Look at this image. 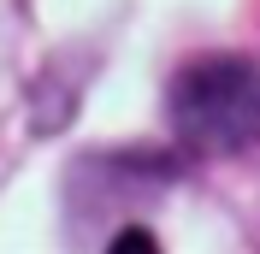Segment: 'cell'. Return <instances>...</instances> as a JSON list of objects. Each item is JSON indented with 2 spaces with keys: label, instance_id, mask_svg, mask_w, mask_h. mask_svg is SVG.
Segmentation results:
<instances>
[{
  "label": "cell",
  "instance_id": "cell-1",
  "mask_svg": "<svg viewBox=\"0 0 260 254\" xmlns=\"http://www.w3.org/2000/svg\"><path fill=\"white\" fill-rule=\"evenodd\" d=\"M172 118L195 148H243L260 130V77L243 59H195L178 83H172Z\"/></svg>",
  "mask_w": 260,
  "mask_h": 254
},
{
  "label": "cell",
  "instance_id": "cell-2",
  "mask_svg": "<svg viewBox=\"0 0 260 254\" xmlns=\"http://www.w3.org/2000/svg\"><path fill=\"white\" fill-rule=\"evenodd\" d=\"M107 254H160V242L148 237V231H118V237H113V248H107Z\"/></svg>",
  "mask_w": 260,
  "mask_h": 254
}]
</instances>
